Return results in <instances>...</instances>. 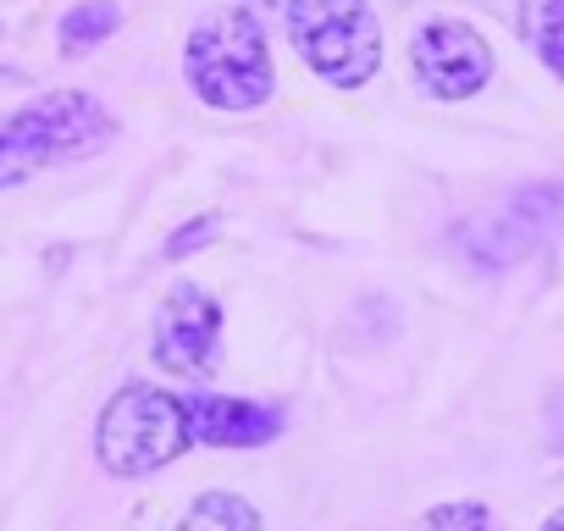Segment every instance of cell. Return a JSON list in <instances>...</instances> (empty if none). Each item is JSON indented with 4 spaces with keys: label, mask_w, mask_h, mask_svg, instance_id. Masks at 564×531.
Instances as JSON below:
<instances>
[{
    "label": "cell",
    "mask_w": 564,
    "mask_h": 531,
    "mask_svg": "<svg viewBox=\"0 0 564 531\" xmlns=\"http://www.w3.org/2000/svg\"><path fill=\"white\" fill-rule=\"evenodd\" d=\"M111 139H117V122L95 95L84 89L40 95L34 106L0 117V188H18L34 172L62 166V161H84L106 150Z\"/></svg>",
    "instance_id": "obj_1"
},
{
    "label": "cell",
    "mask_w": 564,
    "mask_h": 531,
    "mask_svg": "<svg viewBox=\"0 0 564 531\" xmlns=\"http://www.w3.org/2000/svg\"><path fill=\"white\" fill-rule=\"evenodd\" d=\"M183 73H188L194 95L216 111H254L260 100H271L276 73H271L260 18L243 7L205 12L183 45Z\"/></svg>",
    "instance_id": "obj_2"
},
{
    "label": "cell",
    "mask_w": 564,
    "mask_h": 531,
    "mask_svg": "<svg viewBox=\"0 0 564 531\" xmlns=\"http://www.w3.org/2000/svg\"><path fill=\"white\" fill-rule=\"evenodd\" d=\"M194 443V415H188V399L177 393H161V388H122L106 415H100V432H95V454L111 476H150L172 459H183Z\"/></svg>",
    "instance_id": "obj_3"
},
{
    "label": "cell",
    "mask_w": 564,
    "mask_h": 531,
    "mask_svg": "<svg viewBox=\"0 0 564 531\" xmlns=\"http://www.w3.org/2000/svg\"><path fill=\"white\" fill-rule=\"evenodd\" d=\"M289 40L311 73L360 89L382 67V29L371 0H289Z\"/></svg>",
    "instance_id": "obj_4"
},
{
    "label": "cell",
    "mask_w": 564,
    "mask_h": 531,
    "mask_svg": "<svg viewBox=\"0 0 564 531\" xmlns=\"http://www.w3.org/2000/svg\"><path fill=\"white\" fill-rule=\"evenodd\" d=\"M558 227H564V188L558 183H531L498 216H487L481 227H470L459 243L470 249L476 266H492V272H498V266H514V260L536 254Z\"/></svg>",
    "instance_id": "obj_5"
},
{
    "label": "cell",
    "mask_w": 564,
    "mask_h": 531,
    "mask_svg": "<svg viewBox=\"0 0 564 531\" xmlns=\"http://www.w3.org/2000/svg\"><path fill=\"white\" fill-rule=\"evenodd\" d=\"M410 67H415L426 95L470 100L492 78V45L470 23H459V18H432L415 34V45H410Z\"/></svg>",
    "instance_id": "obj_6"
},
{
    "label": "cell",
    "mask_w": 564,
    "mask_h": 531,
    "mask_svg": "<svg viewBox=\"0 0 564 531\" xmlns=\"http://www.w3.org/2000/svg\"><path fill=\"white\" fill-rule=\"evenodd\" d=\"M216 360H221V305L205 289L177 283L155 311V366L172 377H210Z\"/></svg>",
    "instance_id": "obj_7"
},
{
    "label": "cell",
    "mask_w": 564,
    "mask_h": 531,
    "mask_svg": "<svg viewBox=\"0 0 564 531\" xmlns=\"http://www.w3.org/2000/svg\"><path fill=\"white\" fill-rule=\"evenodd\" d=\"M188 415H194V443H210V448H260L282 432V410L232 399V393H194Z\"/></svg>",
    "instance_id": "obj_8"
},
{
    "label": "cell",
    "mask_w": 564,
    "mask_h": 531,
    "mask_svg": "<svg viewBox=\"0 0 564 531\" xmlns=\"http://www.w3.org/2000/svg\"><path fill=\"white\" fill-rule=\"evenodd\" d=\"M117 29H122V7H117V0H78V7L62 18V56H89Z\"/></svg>",
    "instance_id": "obj_9"
},
{
    "label": "cell",
    "mask_w": 564,
    "mask_h": 531,
    "mask_svg": "<svg viewBox=\"0 0 564 531\" xmlns=\"http://www.w3.org/2000/svg\"><path fill=\"white\" fill-rule=\"evenodd\" d=\"M172 531H260V514H254V503H243L232 492H205Z\"/></svg>",
    "instance_id": "obj_10"
},
{
    "label": "cell",
    "mask_w": 564,
    "mask_h": 531,
    "mask_svg": "<svg viewBox=\"0 0 564 531\" xmlns=\"http://www.w3.org/2000/svg\"><path fill=\"white\" fill-rule=\"evenodd\" d=\"M525 29H531V45L547 62V73L564 78V0H531V7H525Z\"/></svg>",
    "instance_id": "obj_11"
},
{
    "label": "cell",
    "mask_w": 564,
    "mask_h": 531,
    "mask_svg": "<svg viewBox=\"0 0 564 531\" xmlns=\"http://www.w3.org/2000/svg\"><path fill=\"white\" fill-rule=\"evenodd\" d=\"M421 531H498V520H492L487 503H443V509L426 514Z\"/></svg>",
    "instance_id": "obj_12"
},
{
    "label": "cell",
    "mask_w": 564,
    "mask_h": 531,
    "mask_svg": "<svg viewBox=\"0 0 564 531\" xmlns=\"http://www.w3.org/2000/svg\"><path fill=\"white\" fill-rule=\"evenodd\" d=\"M210 238H216V216H194V221H183V227L166 238V260H183V254L205 249Z\"/></svg>",
    "instance_id": "obj_13"
},
{
    "label": "cell",
    "mask_w": 564,
    "mask_h": 531,
    "mask_svg": "<svg viewBox=\"0 0 564 531\" xmlns=\"http://www.w3.org/2000/svg\"><path fill=\"white\" fill-rule=\"evenodd\" d=\"M542 531H564V509H558V514H547V525H542Z\"/></svg>",
    "instance_id": "obj_14"
}]
</instances>
